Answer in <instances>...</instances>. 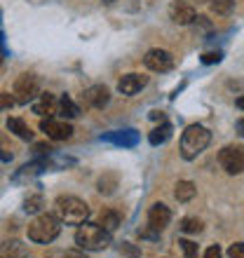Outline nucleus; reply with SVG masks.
<instances>
[{
	"label": "nucleus",
	"instance_id": "obj_1",
	"mask_svg": "<svg viewBox=\"0 0 244 258\" xmlns=\"http://www.w3.org/2000/svg\"><path fill=\"white\" fill-rule=\"evenodd\" d=\"M61 230V221L54 214H40L38 218H33L28 223V239L35 244H49L59 237Z\"/></svg>",
	"mask_w": 244,
	"mask_h": 258
},
{
	"label": "nucleus",
	"instance_id": "obj_2",
	"mask_svg": "<svg viewBox=\"0 0 244 258\" xmlns=\"http://www.w3.org/2000/svg\"><path fill=\"white\" fill-rule=\"evenodd\" d=\"M75 244L80 246L82 251H101L110 244V232L103 230L99 223L94 225L85 221V225H80L75 230Z\"/></svg>",
	"mask_w": 244,
	"mask_h": 258
},
{
	"label": "nucleus",
	"instance_id": "obj_3",
	"mask_svg": "<svg viewBox=\"0 0 244 258\" xmlns=\"http://www.w3.org/2000/svg\"><path fill=\"white\" fill-rule=\"evenodd\" d=\"M54 209H56V216H59V221H64V223H71V225L85 223V221H87V216H89L87 202H82L80 197H73V195H61V197H56Z\"/></svg>",
	"mask_w": 244,
	"mask_h": 258
},
{
	"label": "nucleus",
	"instance_id": "obj_4",
	"mask_svg": "<svg viewBox=\"0 0 244 258\" xmlns=\"http://www.w3.org/2000/svg\"><path fill=\"white\" fill-rule=\"evenodd\" d=\"M209 141H211L209 129L202 127V124H190L181 136V155L186 160H195L209 146Z\"/></svg>",
	"mask_w": 244,
	"mask_h": 258
},
{
	"label": "nucleus",
	"instance_id": "obj_5",
	"mask_svg": "<svg viewBox=\"0 0 244 258\" xmlns=\"http://www.w3.org/2000/svg\"><path fill=\"white\" fill-rule=\"evenodd\" d=\"M38 94H40V80L33 73H24L17 78V82H14V101L28 103Z\"/></svg>",
	"mask_w": 244,
	"mask_h": 258
},
{
	"label": "nucleus",
	"instance_id": "obj_6",
	"mask_svg": "<svg viewBox=\"0 0 244 258\" xmlns=\"http://www.w3.org/2000/svg\"><path fill=\"white\" fill-rule=\"evenodd\" d=\"M218 162L228 174H242L244 171V146H225L218 153Z\"/></svg>",
	"mask_w": 244,
	"mask_h": 258
},
{
	"label": "nucleus",
	"instance_id": "obj_7",
	"mask_svg": "<svg viewBox=\"0 0 244 258\" xmlns=\"http://www.w3.org/2000/svg\"><path fill=\"white\" fill-rule=\"evenodd\" d=\"M40 129L54 141H66L73 136V124L66 122V120H56V117H42Z\"/></svg>",
	"mask_w": 244,
	"mask_h": 258
},
{
	"label": "nucleus",
	"instance_id": "obj_8",
	"mask_svg": "<svg viewBox=\"0 0 244 258\" xmlns=\"http://www.w3.org/2000/svg\"><path fill=\"white\" fill-rule=\"evenodd\" d=\"M143 63L155 73H167V71L174 68V56L167 49H150L148 54L143 56Z\"/></svg>",
	"mask_w": 244,
	"mask_h": 258
},
{
	"label": "nucleus",
	"instance_id": "obj_9",
	"mask_svg": "<svg viewBox=\"0 0 244 258\" xmlns=\"http://www.w3.org/2000/svg\"><path fill=\"white\" fill-rule=\"evenodd\" d=\"M146 85H148V75H143V73H127V75H122V78H120L117 89H120V94H125V96H134V94H139Z\"/></svg>",
	"mask_w": 244,
	"mask_h": 258
},
{
	"label": "nucleus",
	"instance_id": "obj_10",
	"mask_svg": "<svg viewBox=\"0 0 244 258\" xmlns=\"http://www.w3.org/2000/svg\"><path fill=\"white\" fill-rule=\"evenodd\" d=\"M169 17L174 24H178V26H188V24H193L195 21V10H193V5H188V3H183V0H174L169 5Z\"/></svg>",
	"mask_w": 244,
	"mask_h": 258
},
{
	"label": "nucleus",
	"instance_id": "obj_11",
	"mask_svg": "<svg viewBox=\"0 0 244 258\" xmlns=\"http://www.w3.org/2000/svg\"><path fill=\"white\" fill-rule=\"evenodd\" d=\"M82 96H85V103L92 108H106L110 101V89L106 85H92Z\"/></svg>",
	"mask_w": 244,
	"mask_h": 258
},
{
	"label": "nucleus",
	"instance_id": "obj_12",
	"mask_svg": "<svg viewBox=\"0 0 244 258\" xmlns=\"http://www.w3.org/2000/svg\"><path fill=\"white\" fill-rule=\"evenodd\" d=\"M169 221H171V211H169L167 204L157 202V204H153V207L148 209V225L150 228H155V230H164V228L169 225Z\"/></svg>",
	"mask_w": 244,
	"mask_h": 258
},
{
	"label": "nucleus",
	"instance_id": "obj_13",
	"mask_svg": "<svg viewBox=\"0 0 244 258\" xmlns=\"http://www.w3.org/2000/svg\"><path fill=\"white\" fill-rule=\"evenodd\" d=\"M56 110H59V101L52 94H38V101H33V113H38L42 117H52Z\"/></svg>",
	"mask_w": 244,
	"mask_h": 258
},
{
	"label": "nucleus",
	"instance_id": "obj_14",
	"mask_svg": "<svg viewBox=\"0 0 244 258\" xmlns=\"http://www.w3.org/2000/svg\"><path fill=\"white\" fill-rule=\"evenodd\" d=\"M0 258H28L26 244L19 239H5L0 244Z\"/></svg>",
	"mask_w": 244,
	"mask_h": 258
},
{
	"label": "nucleus",
	"instance_id": "obj_15",
	"mask_svg": "<svg viewBox=\"0 0 244 258\" xmlns=\"http://www.w3.org/2000/svg\"><path fill=\"white\" fill-rule=\"evenodd\" d=\"M7 129H10V132H14V134L19 136V139H24V141H31V139H33L31 127H28L21 117H10V120H7Z\"/></svg>",
	"mask_w": 244,
	"mask_h": 258
},
{
	"label": "nucleus",
	"instance_id": "obj_16",
	"mask_svg": "<svg viewBox=\"0 0 244 258\" xmlns=\"http://www.w3.org/2000/svg\"><path fill=\"white\" fill-rule=\"evenodd\" d=\"M195 192H197L195 183H190V181H178L176 190H174V197H176L178 202H190V200L195 197Z\"/></svg>",
	"mask_w": 244,
	"mask_h": 258
},
{
	"label": "nucleus",
	"instance_id": "obj_17",
	"mask_svg": "<svg viewBox=\"0 0 244 258\" xmlns=\"http://www.w3.org/2000/svg\"><path fill=\"white\" fill-rule=\"evenodd\" d=\"M106 141H113V143H117V146H134V143L139 141V136H136V132L127 129V132H115V134H108V136H106Z\"/></svg>",
	"mask_w": 244,
	"mask_h": 258
},
{
	"label": "nucleus",
	"instance_id": "obj_18",
	"mask_svg": "<svg viewBox=\"0 0 244 258\" xmlns=\"http://www.w3.org/2000/svg\"><path fill=\"white\" fill-rule=\"evenodd\" d=\"M171 136V127L167 122L162 124V127H155L153 132H150V136H148V141L153 143V146H160V143H164L167 139Z\"/></svg>",
	"mask_w": 244,
	"mask_h": 258
},
{
	"label": "nucleus",
	"instance_id": "obj_19",
	"mask_svg": "<svg viewBox=\"0 0 244 258\" xmlns=\"http://www.w3.org/2000/svg\"><path fill=\"white\" fill-rule=\"evenodd\" d=\"M117 188V174H106L99 178V192L101 195H113Z\"/></svg>",
	"mask_w": 244,
	"mask_h": 258
},
{
	"label": "nucleus",
	"instance_id": "obj_20",
	"mask_svg": "<svg viewBox=\"0 0 244 258\" xmlns=\"http://www.w3.org/2000/svg\"><path fill=\"white\" fill-rule=\"evenodd\" d=\"M99 225H101L103 230L113 232L120 225V214H115V211H103L101 218H99Z\"/></svg>",
	"mask_w": 244,
	"mask_h": 258
},
{
	"label": "nucleus",
	"instance_id": "obj_21",
	"mask_svg": "<svg viewBox=\"0 0 244 258\" xmlns=\"http://www.w3.org/2000/svg\"><path fill=\"white\" fill-rule=\"evenodd\" d=\"M211 10L221 17H228L235 10V0H211Z\"/></svg>",
	"mask_w": 244,
	"mask_h": 258
},
{
	"label": "nucleus",
	"instance_id": "obj_22",
	"mask_svg": "<svg viewBox=\"0 0 244 258\" xmlns=\"http://www.w3.org/2000/svg\"><path fill=\"white\" fill-rule=\"evenodd\" d=\"M56 113H61L64 117H75L78 113H80V108H78V106H75L68 96H64V99L59 101V110H56Z\"/></svg>",
	"mask_w": 244,
	"mask_h": 258
},
{
	"label": "nucleus",
	"instance_id": "obj_23",
	"mask_svg": "<svg viewBox=\"0 0 244 258\" xmlns=\"http://www.w3.org/2000/svg\"><path fill=\"white\" fill-rule=\"evenodd\" d=\"M47 258H87L82 249H59V251L47 253Z\"/></svg>",
	"mask_w": 244,
	"mask_h": 258
},
{
	"label": "nucleus",
	"instance_id": "obj_24",
	"mask_svg": "<svg viewBox=\"0 0 244 258\" xmlns=\"http://www.w3.org/2000/svg\"><path fill=\"white\" fill-rule=\"evenodd\" d=\"M181 230L190 232V235H197V232H202V221L200 218H183Z\"/></svg>",
	"mask_w": 244,
	"mask_h": 258
},
{
	"label": "nucleus",
	"instance_id": "obj_25",
	"mask_svg": "<svg viewBox=\"0 0 244 258\" xmlns=\"http://www.w3.org/2000/svg\"><path fill=\"white\" fill-rule=\"evenodd\" d=\"M40 207H42V197H40V195L28 197L26 202H24V209H26L28 214H35V211H40Z\"/></svg>",
	"mask_w": 244,
	"mask_h": 258
},
{
	"label": "nucleus",
	"instance_id": "obj_26",
	"mask_svg": "<svg viewBox=\"0 0 244 258\" xmlns=\"http://www.w3.org/2000/svg\"><path fill=\"white\" fill-rule=\"evenodd\" d=\"M178 244H181L183 253H186L188 258H195L197 256V244H195V242H190V239H178Z\"/></svg>",
	"mask_w": 244,
	"mask_h": 258
},
{
	"label": "nucleus",
	"instance_id": "obj_27",
	"mask_svg": "<svg viewBox=\"0 0 244 258\" xmlns=\"http://www.w3.org/2000/svg\"><path fill=\"white\" fill-rule=\"evenodd\" d=\"M120 251L125 253L127 258H141V251H139L134 244H129V242H125V244L120 246Z\"/></svg>",
	"mask_w": 244,
	"mask_h": 258
},
{
	"label": "nucleus",
	"instance_id": "obj_28",
	"mask_svg": "<svg viewBox=\"0 0 244 258\" xmlns=\"http://www.w3.org/2000/svg\"><path fill=\"white\" fill-rule=\"evenodd\" d=\"M12 103H14V96H12V94H7V92H0V110L12 108Z\"/></svg>",
	"mask_w": 244,
	"mask_h": 258
},
{
	"label": "nucleus",
	"instance_id": "obj_29",
	"mask_svg": "<svg viewBox=\"0 0 244 258\" xmlns=\"http://www.w3.org/2000/svg\"><path fill=\"white\" fill-rule=\"evenodd\" d=\"M228 256L230 258H244V244L242 242H235V244L228 249Z\"/></svg>",
	"mask_w": 244,
	"mask_h": 258
},
{
	"label": "nucleus",
	"instance_id": "obj_30",
	"mask_svg": "<svg viewBox=\"0 0 244 258\" xmlns=\"http://www.w3.org/2000/svg\"><path fill=\"white\" fill-rule=\"evenodd\" d=\"M221 52H204L202 54V63H218L221 61Z\"/></svg>",
	"mask_w": 244,
	"mask_h": 258
},
{
	"label": "nucleus",
	"instance_id": "obj_31",
	"mask_svg": "<svg viewBox=\"0 0 244 258\" xmlns=\"http://www.w3.org/2000/svg\"><path fill=\"white\" fill-rule=\"evenodd\" d=\"M139 235H141V237H148V239H155V237H160V230H155V228L146 225V228H141V230H139Z\"/></svg>",
	"mask_w": 244,
	"mask_h": 258
},
{
	"label": "nucleus",
	"instance_id": "obj_32",
	"mask_svg": "<svg viewBox=\"0 0 244 258\" xmlns=\"http://www.w3.org/2000/svg\"><path fill=\"white\" fill-rule=\"evenodd\" d=\"M204 258H221V246H209L207 249V253H204Z\"/></svg>",
	"mask_w": 244,
	"mask_h": 258
},
{
	"label": "nucleus",
	"instance_id": "obj_33",
	"mask_svg": "<svg viewBox=\"0 0 244 258\" xmlns=\"http://www.w3.org/2000/svg\"><path fill=\"white\" fill-rule=\"evenodd\" d=\"M49 146H45V143H38V146H35V153H38V155H49Z\"/></svg>",
	"mask_w": 244,
	"mask_h": 258
},
{
	"label": "nucleus",
	"instance_id": "obj_34",
	"mask_svg": "<svg viewBox=\"0 0 244 258\" xmlns=\"http://www.w3.org/2000/svg\"><path fill=\"white\" fill-rule=\"evenodd\" d=\"M0 160H3V162H10L12 155H10V153H3V148H0Z\"/></svg>",
	"mask_w": 244,
	"mask_h": 258
},
{
	"label": "nucleus",
	"instance_id": "obj_35",
	"mask_svg": "<svg viewBox=\"0 0 244 258\" xmlns=\"http://www.w3.org/2000/svg\"><path fill=\"white\" fill-rule=\"evenodd\" d=\"M237 129H239V134L244 136V120H239V122H237Z\"/></svg>",
	"mask_w": 244,
	"mask_h": 258
},
{
	"label": "nucleus",
	"instance_id": "obj_36",
	"mask_svg": "<svg viewBox=\"0 0 244 258\" xmlns=\"http://www.w3.org/2000/svg\"><path fill=\"white\" fill-rule=\"evenodd\" d=\"M237 106L244 110V96H239V99H237Z\"/></svg>",
	"mask_w": 244,
	"mask_h": 258
},
{
	"label": "nucleus",
	"instance_id": "obj_37",
	"mask_svg": "<svg viewBox=\"0 0 244 258\" xmlns=\"http://www.w3.org/2000/svg\"><path fill=\"white\" fill-rule=\"evenodd\" d=\"M103 3H106V5H110V3H115V0H103Z\"/></svg>",
	"mask_w": 244,
	"mask_h": 258
},
{
	"label": "nucleus",
	"instance_id": "obj_38",
	"mask_svg": "<svg viewBox=\"0 0 244 258\" xmlns=\"http://www.w3.org/2000/svg\"><path fill=\"white\" fill-rule=\"evenodd\" d=\"M0 63H3V54H0Z\"/></svg>",
	"mask_w": 244,
	"mask_h": 258
}]
</instances>
